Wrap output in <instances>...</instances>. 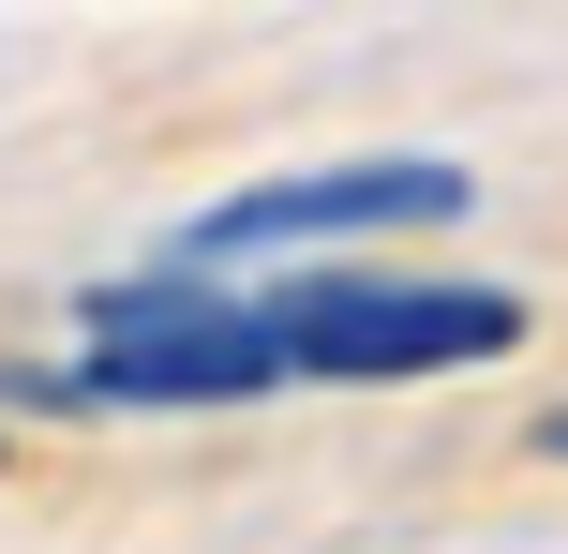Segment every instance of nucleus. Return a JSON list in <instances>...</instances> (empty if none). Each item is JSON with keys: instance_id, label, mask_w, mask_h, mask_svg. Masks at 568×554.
<instances>
[{"instance_id": "obj_1", "label": "nucleus", "mask_w": 568, "mask_h": 554, "mask_svg": "<svg viewBox=\"0 0 568 554\" xmlns=\"http://www.w3.org/2000/svg\"><path fill=\"white\" fill-rule=\"evenodd\" d=\"M270 330H284V375L314 390H419V375H479V360L524 345V300L509 285H449V270H300L270 285Z\"/></svg>"}, {"instance_id": "obj_2", "label": "nucleus", "mask_w": 568, "mask_h": 554, "mask_svg": "<svg viewBox=\"0 0 568 554\" xmlns=\"http://www.w3.org/2000/svg\"><path fill=\"white\" fill-rule=\"evenodd\" d=\"M255 390H284L270 300H225L195 270L105 285L90 300V345L60 360V405H105V420H195V405H255Z\"/></svg>"}, {"instance_id": "obj_3", "label": "nucleus", "mask_w": 568, "mask_h": 554, "mask_svg": "<svg viewBox=\"0 0 568 554\" xmlns=\"http://www.w3.org/2000/svg\"><path fill=\"white\" fill-rule=\"evenodd\" d=\"M479 210V180L434 165V150H359V165H284V180H240V195H210L195 225L165 240V270H195V285H225V270H300L314 240H434Z\"/></svg>"}, {"instance_id": "obj_4", "label": "nucleus", "mask_w": 568, "mask_h": 554, "mask_svg": "<svg viewBox=\"0 0 568 554\" xmlns=\"http://www.w3.org/2000/svg\"><path fill=\"white\" fill-rule=\"evenodd\" d=\"M554 450H568V420H554Z\"/></svg>"}]
</instances>
